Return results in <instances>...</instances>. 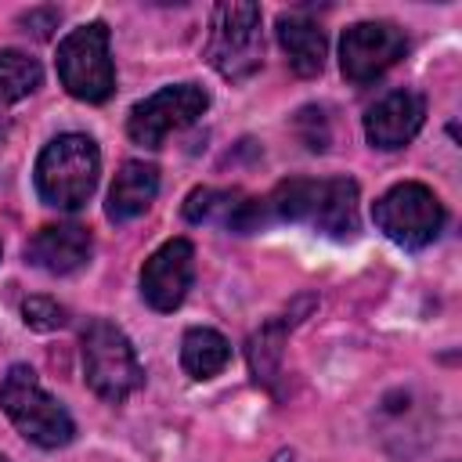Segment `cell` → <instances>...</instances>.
Segmentation results:
<instances>
[{"label":"cell","instance_id":"obj_1","mask_svg":"<svg viewBox=\"0 0 462 462\" xmlns=\"http://www.w3.org/2000/svg\"><path fill=\"white\" fill-rule=\"evenodd\" d=\"M260 202H263V220L310 224L314 231L332 238L357 235V184L350 177H325V180L289 177Z\"/></svg>","mask_w":462,"mask_h":462},{"label":"cell","instance_id":"obj_2","mask_svg":"<svg viewBox=\"0 0 462 462\" xmlns=\"http://www.w3.org/2000/svg\"><path fill=\"white\" fill-rule=\"evenodd\" d=\"M101 173V152L87 134H58L36 159V195L54 209H79Z\"/></svg>","mask_w":462,"mask_h":462},{"label":"cell","instance_id":"obj_3","mask_svg":"<svg viewBox=\"0 0 462 462\" xmlns=\"http://www.w3.org/2000/svg\"><path fill=\"white\" fill-rule=\"evenodd\" d=\"M0 408L14 422V430L36 448H65L76 437L72 415L51 397L29 365H11L0 383Z\"/></svg>","mask_w":462,"mask_h":462},{"label":"cell","instance_id":"obj_4","mask_svg":"<svg viewBox=\"0 0 462 462\" xmlns=\"http://www.w3.org/2000/svg\"><path fill=\"white\" fill-rule=\"evenodd\" d=\"M79 346H83V379L101 401L119 404L134 390H141L144 368L137 361L134 343L126 339V332L119 325H112L105 318L87 321Z\"/></svg>","mask_w":462,"mask_h":462},{"label":"cell","instance_id":"obj_5","mask_svg":"<svg viewBox=\"0 0 462 462\" xmlns=\"http://www.w3.org/2000/svg\"><path fill=\"white\" fill-rule=\"evenodd\" d=\"M263 14L256 4H217L206 40V61L231 83L249 79L263 65Z\"/></svg>","mask_w":462,"mask_h":462},{"label":"cell","instance_id":"obj_6","mask_svg":"<svg viewBox=\"0 0 462 462\" xmlns=\"http://www.w3.org/2000/svg\"><path fill=\"white\" fill-rule=\"evenodd\" d=\"M58 79L61 87L90 105H101L112 97L116 90V65H112V51H108V25L105 22H87L79 29H72L61 43H58Z\"/></svg>","mask_w":462,"mask_h":462},{"label":"cell","instance_id":"obj_7","mask_svg":"<svg viewBox=\"0 0 462 462\" xmlns=\"http://www.w3.org/2000/svg\"><path fill=\"white\" fill-rule=\"evenodd\" d=\"M372 217H375V227L404 249L430 245L444 227L440 199L433 195V188H426L419 180H401L390 191H383L372 206Z\"/></svg>","mask_w":462,"mask_h":462},{"label":"cell","instance_id":"obj_8","mask_svg":"<svg viewBox=\"0 0 462 462\" xmlns=\"http://www.w3.org/2000/svg\"><path fill=\"white\" fill-rule=\"evenodd\" d=\"M206 108H209V94L202 87H195V83H173V87H162V90L148 94L144 101H137L130 108L126 134L141 148H162V141L173 130H184Z\"/></svg>","mask_w":462,"mask_h":462},{"label":"cell","instance_id":"obj_9","mask_svg":"<svg viewBox=\"0 0 462 462\" xmlns=\"http://www.w3.org/2000/svg\"><path fill=\"white\" fill-rule=\"evenodd\" d=\"M408 51L404 32L393 22H357L343 29L339 40V69L350 83H372L390 65H397Z\"/></svg>","mask_w":462,"mask_h":462},{"label":"cell","instance_id":"obj_10","mask_svg":"<svg viewBox=\"0 0 462 462\" xmlns=\"http://www.w3.org/2000/svg\"><path fill=\"white\" fill-rule=\"evenodd\" d=\"M195 278V245L188 238L162 242L141 267V296L152 310H177Z\"/></svg>","mask_w":462,"mask_h":462},{"label":"cell","instance_id":"obj_11","mask_svg":"<svg viewBox=\"0 0 462 462\" xmlns=\"http://www.w3.org/2000/svg\"><path fill=\"white\" fill-rule=\"evenodd\" d=\"M426 123V97L415 90H393L365 112V137L372 148H404Z\"/></svg>","mask_w":462,"mask_h":462},{"label":"cell","instance_id":"obj_12","mask_svg":"<svg viewBox=\"0 0 462 462\" xmlns=\"http://www.w3.org/2000/svg\"><path fill=\"white\" fill-rule=\"evenodd\" d=\"M90 231L83 224H47L25 242V260L47 274H72L90 260Z\"/></svg>","mask_w":462,"mask_h":462},{"label":"cell","instance_id":"obj_13","mask_svg":"<svg viewBox=\"0 0 462 462\" xmlns=\"http://www.w3.org/2000/svg\"><path fill=\"white\" fill-rule=\"evenodd\" d=\"M159 195V170L152 162H141V159H126L108 188V202H105V213L108 220L116 224H126V220H137Z\"/></svg>","mask_w":462,"mask_h":462},{"label":"cell","instance_id":"obj_14","mask_svg":"<svg viewBox=\"0 0 462 462\" xmlns=\"http://www.w3.org/2000/svg\"><path fill=\"white\" fill-rule=\"evenodd\" d=\"M278 43L292 65L296 76H318L325 69V32L318 22L303 18V14H282L278 18Z\"/></svg>","mask_w":462,"mask_h":462},{"label":"cell","instance_id":"obj_15","mask_svg":"<svg viewBox=\"0 0 462 462\" xmlns=\"http://www.w3.org/2000/svg\"><path fill=\"white\" fill-rule=\"evenodd\" d=\"M231 361V343L217 332V328H206V325H195L184 332L180 339V365L191 379H213L227 368Z\"/></svg>","mask_w":462,"mask_h":462},{"label":"cell","instance_id":"obj_16","mask_svg":"<svg viewBox=\"0 0 462 462\" xmlns=\"http://www.w3.org/2000/svg\"><path fill=\"white\" fill-rule=\"evenodd\" d=\"M300 318H274V321H267L260 332H253V339H249V365H253V375H256V383H263V386H274V375H278V368H282V339H285V328H292Z\"/></svg>","mask_w":462,"mask_h":462},{"label":"cell","instance_id":"obj_17","mask_svg":"<svg viewBox=\"0 0 462 462\" xmlns=\"http://www.w3.org/2000/svg\"><path fill=\"white\" fill-rule=\"evenodd\" d=\"M43 83V69L36 58L22 51H0V101H22Z\"/></svg>","mask_w":462,"mask_h":462},{"label":"cell","instance_id":"obj_18","mask_svg":"<svg viewBox=\"0 0 462 462\" xmlns=\"http://www.w3.org/2000/svg\"><path fill=\"white\" fill-rule=\"evenodd\" d=\"M22 321L36 332H51V328H61L65 325V307L51 296H29L22 303Z\"/></svg>","mask_w":462,"mask_h":462},{"label":"cell","instance_id":"obj_19","mask_svg":"<svg viewBox=\"0 0 462 462\" xmlns=\"http://www.w3.org/2000/svg\"><path fill=\"white\" fill-rule=\"evenodd\" d=\"M22 22H25V25H36V29H32L36 36H47V32H51V25L58 22V11H29Z\"/></svg>","mask_w":462,"mask_h":462},{"label":"cell","instance_id":"obj_20","mask_svg":"<svg viewBox=\"0 0 462 462\" xmlns=\"http://www.w3.org/2000/svg\"><path fill=\"white\" fill-rule=\"evenodd\" d=\"M292 458H296V455H292L289 448H282V451H274V455H271L267 462H292Z\"/></svg>","mask_w":462,"mask_h":462},{"label":"cell","instance_id":"obj_21","mask_svg":"<svg viewBox=\"0 0 462 462\" xmlns=\"http://www.w3.org/2000/svg\"><path fill=\"white\" fill-rule=\"evenodd\" d=\"M0 462H7V458H4V455H0Z\"/></svg>","mask_w":462,"mask_h":462}]
</instances>
